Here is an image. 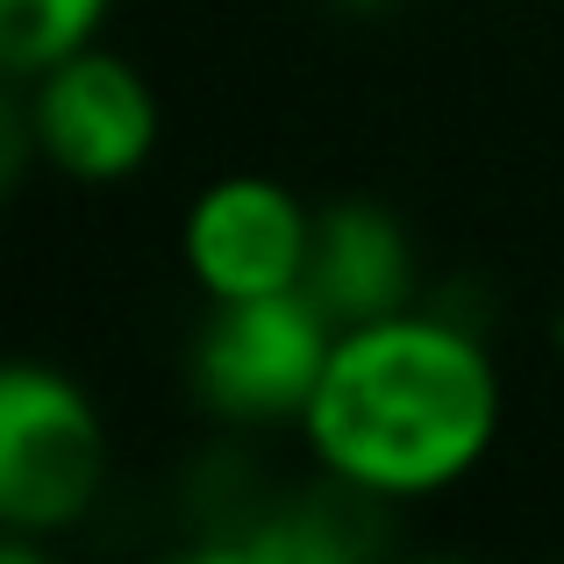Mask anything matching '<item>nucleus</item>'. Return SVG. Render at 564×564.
Segmentation results:
<instances>
[{
  "label": "nucleus",
  "instance_id": "6e6552de",
  "mask_svg": "<svg viewBox=\"0 0 564 564\" xmlns=\"http://www.w3.org/2000/svg\"><path fill=\"white\" fill-rule=\"evenodd\" d=\"M29 165H43L36 115H29V94H14V79H0V200H14Z\"/></svg>",
  "mask_w": 564,
  "mask_h": 564
},
{
  "label": "nucleus",
  "instance_id": "20e7f679",
  "mask_svg": "<svg viewBox=\"0 0 564 564\" xmlns=\"http://www.w3.org/2000/svg\"><path fill=\"white\" fill-rule=\"evenodd\" d=\"M29 115H36L43 165H57L79 186H122L151 165L158 151V94L122 51L57 57L51 72L29 79Z\"/></svg>",
  "mask_w": 564,
  "mask_h": 564
},
{
  "label": "nucleus",
  "instance_id": "0eeeda50",
  "mask_svg": "<svg viewBox=\"0 0 564 564\" xmlns=\"http://www.w3.org/2000/svg\"><path fill=\"white\" fill-rule=\"evenodd\" d=\"M115 0H0V79L29 86L57 57L100 43Z\"/></svg>",
  "mask_w": 564,
  "mask_h": 564
},
{
  "label": "nucleus",
  "instance_id": "423d86ee",
  "mask_svg": "<svg viewBox=\"0 0 564 564\" xmlns=\"http://www.w3.org/2000/svg\"><path fill=\"white\" fill-rule=\"evenodd\" d=\"M301 286L336 329L414 307V243L400 229V215L379 200L315 207V243H307Z\"/></svg>",
  "mask_w": 564,
  "mask_h": 564
},
{
  "label": "nucleus",
  "instance_id": "f257e3e1",
  "mask_svg": "<svg viewBox=\"0 0 564 564\" xmlns=\"http://www.w3.org/2000/svg\"><path fill=\"white\" fill-rule=\"evenodd\" d=\"M500 429V372L479 329L429 307L336 336L301 436L329 486L365 500H422L457 486Z\"/></svg>",
  "mask_w": 564,
  "mask_h": 564
},
{
  "label": "nucleus",
  "instance_id": "9d476101",
  "mask_svg": "<svg viewBox=\"0 0 564 564\" xmlns=\"http://www.w3.org/2000/svg\"><path fill=\"white\" fill-rule=\"evenodd\" d=\"M557 350H564V322H557Z\"/></svg>",
  "mask_w": 564,
  "mask_h": 564
},
{
  "label": "nucleus",
  "instance_id": "1a4fd4ad",
  "mask_svg": "<svg viewBox=\"0 0 564 564\" xmlns=\"http://www.w3.org/2000/svg\"><path fill=\"white\" fill-rule=\"evenodd\" d=\"M336 8H350V14H379V8H393V0H336Z\"/></svg>",
  "mask_w": 564,
  "mask_h": 564
},
{
  "label": "nucleus",
  "instance_id": "7ed1b4c3",
  "mask_svg": "<svg viewBox=\"0 0 564 564\" xmlns=\"http://www.w3.org/2000/svg\"><path fill=\"white\" fill-rule=\"evenodd\" d=\"M336 322L307 301V286L250 293V301H207L193 336V393L207 414L236 429L301 422L336 350Z\"/></svg>",
  "mask_w": 564,
  "mask_h": 564
},
{
  "label": "nucleus",
  "instance_id": "39448f33",
  "mask_svg": "<svg viewBox=\"0 0 564 564\" xmlns=\"http://www.w3.org/2000/svg\"><path fill=\"white\" fill-rule=\"evenodd\" d=\"M315 243V207L293 186L264 172H229L186 207V272L207 301H250V293H286L307 272Z\"/></svg>",
  "mask_w": 564,
  "mask_h": 564
},
{
  "label": "nucleus",
  "instance_id": "f03ea898",
  "mask_svg": "<svg viewBox=\"0 0 564 564\" xmlns=\"http://www.w3.org/2000/svg\"><path fill=\"white\" fill-rule=\"evenodd\" d=\"M108 486V429L86 386L57 365L0 358V529L57 536Z\"/></svg>",
  "mask_w": 564,
  "mask_h": 564
}]
</instances>
